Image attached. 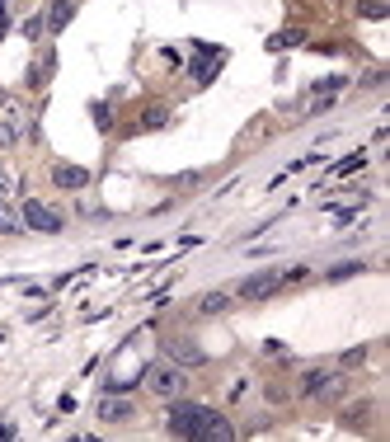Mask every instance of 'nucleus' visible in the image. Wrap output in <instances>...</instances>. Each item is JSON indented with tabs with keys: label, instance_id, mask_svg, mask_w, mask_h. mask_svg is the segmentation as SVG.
I'll return each mask as SVG.
<instances>
[{
	"label": "nucleus",
	"instance_id": "obj_1",
	"mask_svg": "<svg viewBox=\"0 0 390 442\" xmlns=\"http://www.w3.org/2000/svg\"><path fill=\"white\" fill-rule=\"evenodd\" d=\"M170 433L174 438H217V442L235 438L231 419H221V414L207 410V405H188V400H179L170 410Z\"/></svg>",
	"mask_w": 390,
	"mask_h": 442
},
{
	"label": "nucleus",
	"instance_id": "obj_2",
	"mask_svg": "<svg viewBox=\"0 0 390 442\" xmlns=\"http://www.w3.org/2000/svg\"><path fill=\"white\" fill-rule=\"evenodd\" d=\"M141 381H146V386H151L160 400H179L188 377H184L174 363H151V367H141Z\"/></svg>",
	"mask_w": 390,
	"mask_h": 442
},
{
	"label": "nucleus",
	"instance_id": "obj_3",
	"mask_svg": "<svg viewBox=\"0 0 390 442\" xmlns=\"http://www.w3.org/2000/svg\"><path fill=\"white\" fill-rule=\"evenodd\" d=\"M278 287H282V273L278 269H259V273H250V278L235 283V297H240V301H264V297H273Z\"/></svg>",
	"mask_w": 390,
	"mask_h": 442
},
{
	"label": "nucleus",
	"instance_id": "obj_4",
	"mask_svg": "<svg viewBox=\"0 0 390 442\" xmlns=\"http://www.w3.org/2000/svg\"><path fill=\"white\" fill-rule=\"evenodd\" d=\"M19 217H24V226H29V231H43V236H57V231H62V212H52V207L38 203V198H29Z\"/></svg>",
	"mask_w": 390,
	"mask_h": 442
},
{
	"label": "nucleus",
	"instance_id": "obj_5",
	"mask_svg": "<svg viewBox=\"0 0 390 442\" xmlns=\"http://www.w3.org/2000/svg\"><path fill=\"white\" fill-rule=\"evenodd\" d=\"M52 189H66V193L90 189V170L85 165H52Z\"/></svg>",
	"mask_w": 390,
	"mask_h": 442
},
{
	"label": "nucleus",
	"instance_id": "obj_6",
	"mask_svg": "<svg viewBox=\"0 0 390 442\" xmlns=\"http://www.w3.org/2000/svg\"><path fill=\"white\" fill-rule=\"evenodd\" d=\"M132 400H123V395H104V400H99V419H104V424H127V419H132Z\"/></svg>",
	"mask_w": 390,
	"mask_h": 442
},
{
	"label": "nucleus",
	"instance_id": "obj_7",
	"mask_svg": "<svg viewBox=\"0 0 390 442\" xmlns=\"http://www.w3.org/2000/svg\"><path fill=\"white\" fill-rule=\"evenodd\" d=\"M71 19H76V0H52V5H47L43 29H47V33H62Z\"/></svg>",
	"mask_w": 390,
	"mask_h": 442
},
{
	"label": "nucleus",
	"instance_id": "obj_8",
	"mask_svg": "<svg viewBox=\"0 0 390 442\" xmlns=\"http://www.w3.org/2000/svg\"><path fill=\"white\" fill-rule=\"evenodd\" d=\"M165 353H170L179 367H198V363H203V348L188 344V339H165Z\"/></svg>",
	"mask_w": 390,
	"mask_h": 442
},
{
	"label": "nucleus",
	"instance_id": "obj_9",
	"mask_svg": "<svg viewBox=\"0 0 390 442\" xmlns=\"http://www.w3.org/2000/svg\"><path fill=\"white\" fill-rule=\"evenodd\" d=\"M348 85V76H325V80H315L311 85V99H329V95H339Z\"/></svg>",
	"mask_w": 390,
	"mask_h": 442
},
{
	"label": "nucleus",
	"instance_id": "obj_10",
	"mask_svg": "<svg viewBox=\"0 0 390 442\" xmlns=\"http://www.w3.org/2000/svg\"><path fill=\"white\" fill-rule=\"evenodd\" d=\"M329 386H334L329 372H306V377H301V391H306V395H325Z\"/></svg>",
	"mask_w": 390,
	"mask_h": 442
},
{
	"label": "nucleus",
	"instance_id": "obj_11",
	"mask_svg": "<svg viewBox=\"0 0 390 442\" xmlns=\"http://www.w3.org/2000/svg\"><path fill=\"white\" fill-rule=\"evenodd\" d=\"M226 306H231V292H207V297L198 301V311H203V316H221Z\"/></svg>",
	"mask_w": 390,
	"mask_h": 442
},
{
	"label": "nucleus",
	"instance_id": "obj_12",
	"mask_svg": "<svg viewBox=\"0 0 390 442\" xmlns=\"http://www.w3.org/2000/svg\"><path fill=\"white\" fill-rule=\"evenodd\" d=\"M52 66H57L52 57H43V62H33V66H29V85H33V90H43L47 80H52Z\"/></svg>",
	"mask_w": 390,
	"mask_h": 442
},
{
	"label": "nucleus",
	"instance_id": "obj_13",
	"mask_svg": "<svg viewBox=\"0 0 390 442\" xmlns=\"http://www.w3.org/2000/svg\"><path fill=\"white\" fill-rule=\"evenodd\" d=\"M0 231H5V236H15V231H24V217H19L15 207H5V203H0Z\"/></svg>",
	"mask_w": 390,
	"mask_h": 442
},
{
	"label": "nucleus",
	"instance_id": "obj_14",
	"mask_svg": "<svg viewBox=\"0 0 390 442\" xmlns=\"http://www.w3.org/2000/svg\"><path fill=\"white\" fill-rule=\"evenodd\" d=\"M19 132H24V127H19V118H5V123H0V151H10V146L19 142Z\"/></svg>",
	"mask_w": 390,
	"mask_h": 442
},
{
	"label": "nucleus",
	"instance_id": "obj_15",
	"mask_svg": "<svg viewBox=\"0 0 390 442\" xmlns=\"http://www.w3.org/2000/svg\"><path fill=\"white\" fill-rule=\"evenodd\" d=\"M301 43V33L297 29H287V33H278V38H268V52H282V48H297Z\"/></svg>",
	"mask_w": 390,
	"mask_h": 442
},
{
	"label": "nucleus",
	"instance_id": "obj_16",
	"mask_svg": "<svg viewBox=\"0 0 390 442\" xmlns=\"http://www.w3.org/2000/svg\"><path fill=\"white\" fill-rule=\"evenodd\" d=\"M165 118H170V113H165V109H151V113H146V118H141V127H165Z\"/></svg>",
	"mask_w": 390,
	"mask_h": 442
},
{
	"label": "nucleus",
	"instance_id": "obj_17",
	"mask_svg": "<svg viewBox=\"0 0 390 442\" xmlns=\"http://www.w3.org/2000/svg\"><path fill=\"white\" fill-rule=\"evenodd\" d=\"M10 193H15V174L0 165V198H10Z\"/></svg>",
	"mask_w": 390,
	"mask_h": 442
},
{
	"label": "nucleus",
	"instance_id": "obj_18",
	"mask_svg": "<svg viewBox=\"0 0 390 442\" xmlns=\"http://www.w3.org/2000/svg\"><path fill=\"white\" fill-rule=\"evenodd\" d=\"M353 170H362V156H348V160L334 165V174H353Z\"/></svg>",
	"mask_w": 390,
	"mask_h": 442
},
{
	"label": "nucleus",
	"instance_id": "obj_19",
	"mask_svg": "<svg viewBox=\"0 0 390 442\" xmlns=\"http://www.w3.org/2000/svg\"><path fill=\"white\" fill-rule=\"evenodd\" d=\"M362 15H367V19H386V5H376V0H367V5H362Z\"/></svg>",
	"mask_w": 390,
	"mask_h": 442
},
{
	"label": "nucleus",
	"instance_id": "obj_20",
	"mask_svg": "<svg viewBox=\"0 0 390 442\" xmlns=\"http://www.w3.org/2000/svg\"><path fill=\"white\" fill-rule=\"evenodd\" d=\"M358 269H362V264H358V259H353V264H339V269L329 273V278H348V273H358Z\"/></svg>",
	"mask_w": 390,
	"mask_h": 442
},
{
	"label": "nucleus",
	"instance_id": "obj_21",
	"mask_svg": "<svg viewBox=\"0 0 390 442\" xmlns=\"http://www.w3.org/2000/svg\"><path fill=\"white\" fill-rule=\"evenodd\" d=\"M10 33V10H5V0H0V38Z\"/></svg>",
	"mask_w": 390,
	"mask_h": 442
}]
</instances>
